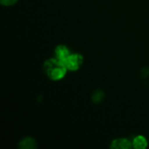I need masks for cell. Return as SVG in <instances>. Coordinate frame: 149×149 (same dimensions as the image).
Instances as JSON below:
<instances>
[{"instance_id": "8992f818", "label": "cell", "mask_w": 149, "mask_h": 149, "mask_svg": "<svg viewBox=\"0 0 149 149\" xmlns=\"http://www.w3.org/2000/svg\"><path fill=\"white\" fill-rule=\"evenodd\" d=\"M133 146H134V148L136 149L146 148L148 147V141L144 136L139 135V136L134 138V142H133Z\"/></svg>"}, {"instance_id": "ba28073f", "label": "cell", "mask_w": 149, "mask_h": 149, "mask_svg": "<svg viewBox=\"0 0 149 149\" xmlns=\"http://www.w3.org/2000/svg\"><path fill=\"white\" fill-rule=\"evenodd\" d=\"M0 2H1V4L4 6H10V5L15 4L17 2V0H0Z\"/></svg>"}, {"instance_id": "3957f363", "label": "cell", "mask_w": 149, "mask_h": 149, "mask_svg": "<svg viewBox=\"0 0 149 149\" xmlns=\"http://www.w3.org/2000/svg\"><path fill=\"white\" fill-rule=\"evenodd\" d=\"M70 51L65 45H58L55 49V58L59 60L60 62L65 64V61L67 59V58L70 56Z\"/></svg>"}, {"instance_id": "52a82bcc", "label": "cell", "mask_w": 149, "mask_h": 149, "mask_svg": "<svg viewBox=\"0 0 149 149\" xmlns=\"http://www.w3.org/2000/svg\"><path fill=\"white\" fill-rule=\"evenodd\" d=\"M104 96H105V93L102 91L98 90V91L94 92V93L93 94V101L94 103H100L103 100Z\"/></svg>"}, {"instance_id": "6da1fadb", "label": "cell", "mask_w": 149, "mask_h": 149, "mask_svg": "<svg viewBox=\"0 0 149 149\" xmlns=\"http://www.w3.org/2000/svg\"><path fill=\"white\" fill-rule=\"evenodd\" d=\"M44 67L46 74L52 80L62 79L65 76L67 71L65 64L58 60L56 58L46 60Z\"/></svg>"}, {"instance_id": "7a4b0ae2", "label": "cell", "mask_w": 149, "mask_h": 149, "mask_svg": "<svg viewBox=\"0 0 149 149\" xmlns=\"http://www.w3.org/2000/svg\"><path fill=\"white\" fill-rule=\"evenodd\" d=\"M83 63V56L78 53L70 54L67 59L65 61V65L67 70L76 71L78 70Z\"/></svg>"}, {"instance_id": "277c9868", "label": "cell", "mask_w": 149, "mask_h": 149, "mask_svg": "<svg viewBox=\"0 0 149 149\" xmlns=\"http://www.w3.org/2000/svg\"><path fill=\"white\" fill-rule=\"evenodd\" d=\"M134 146L130 141L127 139L120 138V139H116L112 141L110 148L113 149H130Z\"/></svg>"}, {"instance_id": "5b68a950", "label": "cell", "mask_w": 149, "mask_h": 149, "mask_svg": "<svg viewBox=\"0 0 149 149\" xmlns=\"http://www.w3.org/2000/svg\"><path fill=\"white\" fill-rule=\"evenodd\" d=\"M18 147L24 149H34L37 148V143L34 139L31 137H25L19 142Z\"/></svg>"}]
</instances>
